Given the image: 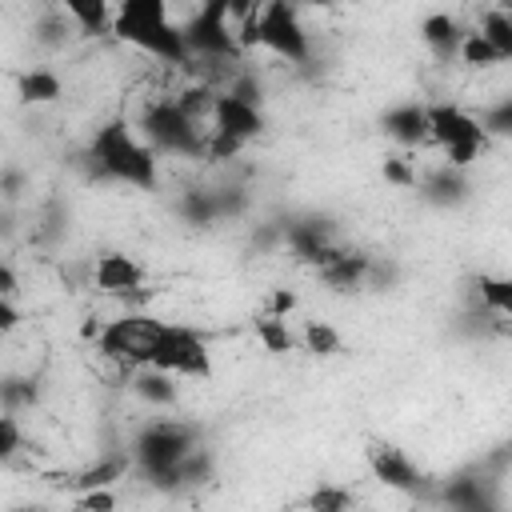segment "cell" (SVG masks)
<instances>
[{"instance_id":"f546056e","label":"cell","mask_w":512,"mask_h":512,"mask_svg":"<svg viewBox=\"0 0 512 512\" xmlns=\"http://www.w3.org/2000/svg\"><path fill=\"white\" fill-rule=\"evenodd\" d=\"M36 404V384L28 376H4L0 380V408L4 412H20Z\"/></svg>"},{"instance_id":"603a6c76","label":"cell","mask_w":512,"mask_h":512,"mask_svg":"<svg viewBox=\"0 0 512 512\" xmlns=\"http://www.w3.org/2000/svg\"><path fill=\"white\" fill-rule=\"evenodd\" d=\"M128 464H132V456H104V460H96V464H88V468H80L68 484L76 488V492H92V488H112L116 480H124V472H128Z\"/></svg>"},{"instance_id":"44dd1931","label":"cell","mask_w":512,"mask_h":512,"mask_svg":"<svg viewBox=\"0 0 512 512\" xmlns=\"http://www.w3.org/2000/svg\"><path fill=\"white\" fill-rule=\"evenodd\" d=\"M440 500H444L448 508H456V512H480V508L492 504V496H488V480H484L480 472L452 476V480L440 488Z\"/></svg>"},{"instance_id":"5b68a950","label":"cell","mask_w":512,"mask_h":512,"mask_svg":"<svg viewBox=\"0 0 512 512\" xmlns=\"http://www.w3.org/2000/svg\"><path fill=\"white\" fill-rule=\"evenodd\" d=\"M212 128H208V148H204V160L220 164V160H232L240 156L256 136H264L268 120H264V104L260 100H244L240 92L224 88L212 96Z\"/></svg>"},{"instance_id":"3957f363","label":"cell","mask_w":512,"mask_h":512,"mask_svg":"<svg viewBox=\"0 0 512 512\" xmlns=\"http://www.w3.org/2000/svg\"><path fill=\"white\" fill-rule=\"evenodd\" d=\"M240 48H264L288 64H308L312 40L300 20V8L292 0H260L244 20H240Z\"/></svg>"},{"instance_id":"d6a6232c","label":"cell","mask_w":512,"mask_h":512,"mask_svg":"<svg viewBox=\"0 0 512 512\" xmlns=\"http://www.w3.org/2000/svg\"><path fill=\"white\" fill-rule=\"evenodd\" d=\"M20 448H24V428H20V420H16V412H4V408H0V464L12 460Z\"/></svg>"},{"instance_id":"6da1fadb","label":"cell","mask_w":512,"mask_h":512,"mask_svg":"<svg viewBox=\"0 0 512 512\" xmlns=\"http://www.w3.org/2000/svg\"><path fill=\"white\" fill-rule=\"evenodd\" d=\"M88 164L104 180H116V184L136 188V192H152L160 180V156L144 144V136L136 132V124L124 112L108 116L88 136Z\"/></svg>"},{"instance_id":"8992f818","label":"cell","mask_w":512,"mask_h":512,"mask_svg":"<svg viewBox=\"0 0 512 512\" xmlns=\"http://www.w3.org/2000/svg\"><path fill=\"white\" fill-rule=\"evenodd\" d=\"M136 132L144 136V144L156 152V156H184V160H200L204 148H208V136L200 128L196 116H188L172 96L168 100H152L144 112H140V124Z\"/></svg>"},{"instance_id":"8d00e7d4","label":"cell","mask_w":512,"mask_h":512,"mask_svg":"<svg viewBox=\"0 0 512 512\" xmlns=\"http://www.w3.org/2000/svg\"><path fill=\"white\" fill-rule=\"evenodd\" d=\"M20 328V308L12 304V296H0V332H16Z\"/></svg>"},{"instance_id":"e0dca14e","label":"cell","mask_w":512,"mask_h":512,"mask_svg":"<svg viewBox=\"0 0 512 512\" xmlns=\"http://www.w3.org/2000/svg\"><path fill=\"white\" fill-rule=\"evenodd\" d=\"M16 104L20 108H44V104H56L64 96V80L56 68H24L16 72Z\"/></svg>"},{"instance_id":"74e56055","label":"cell","mask_w":512,"mask_h":512,"mask_svg":"<svg viewBox=\"0 0 512 512\" xmlns=\"http://www.w3.org/2000/svg\"><path fill=\"white\" fill-rule=\"evenodd\" d=\"M16 292H20V276L12 264L0 260V296H16Z\"/></svg>"},{"instance_id":"5bb4252c","label":"cell","mask_w":512,"mask_h":512,"mask_svg":"<svg viewBox=\"0 0 512 512\" xmlns=\"http://www.w3.org/2000/svg\"><path fill=\"white\" fill-rule=\"evenodd\" d=\"M380 132L400 148L428 144V104L424 100H400L380 112Z\"/></svg>"},{"instance_id":"2e32d148","label":"cell","mask_w":512,"mask_h":512,"mask_svg":"<svg viewBox=\"0 0 512 512\" xmlns=\"http://www.w3.org/2000/svg\"><path fill=\"white\" fill-rule=\"evenodd\" d=\"M416 32H420V44H424L440 64L456 60V48H460V40H464V24H460L452 12H428Z\"/></svg>"},{"instance_id":"f35d334b","label":"cell","mask_w":512,"mask_h":512,"mask_svg":"<svg viewBox=\"0 0 512 512\" xmlns=\"http://www.w3.org/2000/svg\"><path fill=\"white\" fill-rule=\"evenodd\" d=\"M296 8H324V4H332V0H292Z\"/></svg>"},{"instance_id":"ac0fdd59","label":"cell","mask_w":512,"mask_h":512,"mask_svg":"<svg viewBox=\"0 0 512 512\" xmlns=\"http://www.w3.org/2000/svg\"><path fill=\"white\" fill-rule=\"evenodd\" d=\"M132 392H136L144 404H152V408H176V404H180L176 376L164 372V368H152V364H140V368H136Z\"/></svg>"},{"instance_id":"d590c367","label":"cell","mask_w":512,"mask_h":512,"mask_svg":"<svg viewBox=\"0 0 512 512\" xmlns=\"http://www.w3.org/2000/svg\"><path fill=\"white\" fill-rule=\"evenodd\" d=\"M0 192L16 200V196L24 192V172H20V168H4V172H0Z\"/></svg>"},{"instance_id":"f1b7e54d","label":"cell","mask_w":512,"mask_h":512,"mask_svg":"<svg viewBox=\"0 0 512 512\" xmlns=\"http://www.w3.org/2000/svg\"><path fill=\"white\" fill-rule=\"evenodd\" d=\"M476 32H480L488 44H496V48H500V52L512 60V16H508L504 8H488Z\"/></svg>"},{"instance_id":"30bf717a","label":"cell","mask_w":512,"mask_h":512,"mask_svg":"<svg viewBox=\"0 0 512 512\" xmlns=\"http://www.w3.org/2000/svg\"><path fill=\"white\" fill-rule=\"evenodd\" d=\"M368 472L376 484L404 492V496H420L424 492V472L412 464V456L388 440H372L368 444Z\"/></svg>"},{"instance_id":"4fadbf2b","label":"cell","mask_w":512,"mask_h":512,"mask_svg":"<svg viewBox=\"0 0 512 512\" xmlns=\"http://www.w3.org/2000/svg\"><path fill=\"white\" fill-rule=\"evenodd\" d=\"M368 260H372L368 252H356V248H340V244H332V248L320 256L316 276H320V284H324L328 292H336V296H352V292H364Z\"/></svg>"},{"instance_id":"4dcf8cb0","label":"cell","mask_w":512,"mask_h":512,"mask_svg":"<svg viewBox=\"0 0 512 512\" xmlns=\"http://www.w3.org/2000/svg\"><path fill=\"white\" fill-rule=\"evenodd\" d=\"M400 276H404V268H400L392 256H372V260H368L364 288H372V292H392V288L400 284Z\"/></svg>"},{"instance_id":"7a4b0ae2","label":"cell","mask_w":512,"mask_h":512,"mask_svg":"<svg viewBox=\"0 0 512 512\" xmlns=\"http://www.w3.org/2000/svg\"><path fill=\"white\" fill-rule=\"evenodd\" d=\"M112 36L156 56L160 64H188L180 20L168 0H120L112 12Z\"/></svg>"},{"instance_id":"cb8c5ba5","label":"cell","mask_w":512,"mask_h":512,"mask_svg":"<svg viewBox=\"0 0 512 512\" xmlns=\"http://www.w3.org/2000/svg\"><path fill=\"white\" fill-rule=\"evenodd\" d=\"M296 340H300V348H304L308 356H320V360H328V356H336V352L344 348V336H340L328 320H308Z\"/></svg>"},{"instance_id":"484cf974","label":"cell","mask_w":512,"mask_h":512,"mask_svg":"<svg viewBox=\"0 0 512 512\" xmlns=\"http://www.w3.org/2000/svg\"><path fill=\"white\" fill-rule=\"evenodd\" d=\"M456 60H460V64H468V68L508 64V56H504L496 44H488L480 32H464V40H460V48H456Z\"/></svg>"},{"instance_id":"7402d4cb","label":"cell","mask_w":512,"mask_h":512,"mask_svg":"<svg viewBox=\"0 0 512 512\" xmlns=\"http://www.w3.org/2000/svg\"><path fill=\"white\" fill-rule=\"evenodd\" d=\"M176 216L192 228H212L220 220V208H216V188H184L180 200H176Z\"/></svg>"},{"instance_id":"ba28073f","label":"cell","mask_w":512,"mask_h":512,"mask_svg":"<svg viewBox=\"0 0 512 512\" xmlns=\"http://www.w3.org/2000/svg\"><path fill=\"white\" fill-rule=\"evenodd\" d=\"M428 140L444 152V164H456V168H472L492 148L476 112H468L460 104H448V100L428 104Z\"/></svg>"},{"instance_id":"d4e9b609","label":"cell","mask_w":512,"mask_h":512,"mask_svg":"<svg viewBox=\"0 0 512 512\" xmlns=\"http://www.w3.org/2000/svg\"><path fill=\"white\" fill-rule=\"evenodd\" d=\"M256 340H260L264 352H272V356H284V352H296V348H300V340H296V332L288 328L284 316H260V320H256Z\"/></svg>"},{"instance_id":"1f68e13d","label":"cell","mask_w":512,"mask_h":512,"mask_svg":"<svg viewBox=\"0 0 512 512\" xmlns=\"http://www.w3.org/2000/svg\"><path fill=\"white\" fill-rule=\"evenodd\" d=\"M356 504V496L348 492V488H340V484H320L312 496H308V508H320V512H344V508H352Z\"/></svg>"},{"instance_id":"9c48e42d","label":"cell","mask_w":512,"mask_h":512,"mask_svg":"<svg viewBox=\"0 0 512 512\" xmlns=\"http://www.w3.org/2000/svg\"><path fill=\"white\" fill-rule=\"evenodd\" d=\"M144 364L164 368L172 376H192V380L212 376V352H208L204 332H196L188 324H168V320H156Z\"/></svg>"},{"instance_id":"8fae6325","label":"cell","mask_w":512,"mask_h":512,"mask_svg":"<svg viewBox=\"0 0 512 512\" xmlns=\"http://www.w3.org/2000/svg\"><path fill=\"white\" fill-rule=\"evenodd\" d=\"M336 224L328 216H288L280 220V244L300 260V264H320V256L336 244Z\"/></svg>"},{"instance_id":"7c38bea8","label":"cell","mask_w":512,"mask_h":512,"mask_svg":"<svg viewBox=\"0 0 512 512\" xmlns=\"http://www.w3.org/2000/svg\"><path fill=\"white\" fill-rule=\"evenodd\" d=\"M412 188L420 192V200L428 208H444V212L472 200V176H468V168H456V164H436V168L420 172Z\"/></svg>"},{"instance_id":"4316f807","label":"cell","mask_w":512,"mask_h":512,"mask_svg":"<svg viewBox=\"0 0 512 512\" xmlns=\"http://www.w3.org/2000/svg\"><path fill=\"white\" fill-rule=\"evenodd\" d=\"M68 36H72V20H68L60 8H56V12H44V16L32 24V40H36L40 48H48V52L64 48Z\"/></svg>"},{"instance_id":"52a82bcc","label":"cell","mask_w":512,"mask_h":512,"mask_svg":"<svg viewBox=\"0 0 512 512\" xmlns=\"http://www.w3.org/2000/svg\"><path fill=\"white\" fill-rule=\"evenodd\" d=\"M180 40H184V52L188 60H224V64H240L244 48H240V36L232 28V16H228V4L224 0H196L192 16L180 20Z\"/></svg>"},{"instance_id":"83f0119b","label":"cell","mask_w":512,"mask_h":512,"mask_svg":"<svg viewBox=\"0 0 512 512\" xmlns=\"http://www.w3.org/2000/svg\"><path fill=\"white\" fill-rule=\"evenodd\" d=\"M476 120H480V128H484L488 140H508L512 136V96L492 100L488 108H480Z\"/></svg>"},{"instance_id":"e575fe53","label":"cell","mask_w":512,"mask_h":512,"mask_svg":"<svg viewBox=\"0 0 512 512\" xmlns=\"http://www.w3.org/2000/svg\"><path fill=\"white\" fill-rule=\"evenodd\" d=\"M384 180L396 184V188H412L416 184V168L408 160H400V156H388L384 160Z\"/></svg>"},{"instance_id":"277c9868","label":"cell","mask_w":512,"mask_h":512,"mask_svg":"<svg viewBox=\"0 0 512 512\" xmlns=\"http://www.w3.org/2000/svg\"><path fill=\"white\" fill-rule=\"evenodd\" d=\"M200 444V428L184 420H152L136 432L132 440V464L156 484V488H176V472L184 456Z\"/></svg>"},{"instance_id":"9a60e30c","label":"cell","mask_w":512,"mask_h":512,"mask_svg":"<svg viewBox=\"0 0 512 512\" xmlns=\"http://www.w3.org/2000/svg\"><path fill=\"white\" fill-rule=\"evenodd\" d=\"M144 264L128 252H100L92 264V284L108 296H128L136 288H144Z\"/></svg>"},{"instance_id":"ffe728a7","label":"cell","mask_w":512,"mask_h":512,"mask_svg":"<svg viewBox=\"0 0 512 512\" xmlns=\"http://www.w3.org/2000/svg\"><path fill=\"white\" fill-rule=\"evenodd\" d=\"M476 312H492V316H512V280L496 276V272H476L468 280Z\"/></svg>"},{"instance_id":"d6986e66","label":"cell","mask_w":512,"mask_h":512,"mask_svg":"<svg viewBox=\"0 0 512 512\" xmlns=\"http://www.w3.org/2000/svg\"><path fill=\"white\" fill-rule=\"evenodd\" d=\"M60 12L72 20L80 36H108L112 32V0H56Z\"/></svg>"},{"instance_id":"836d02e7","label":"cell","mask_w":512,"mask_h":512,"mask_svg":"<svg viewBox=\"0 0 512 512\" xmlns=\"http://www.w3.org/2000/svg\"><path fill=\"white\" fill-rule=\"evenodd\" d=\"M296 304H300V296L292 288H272L268 300H264V316H284L288 320L296 312Z\"/></svg>"}]
</instances>
